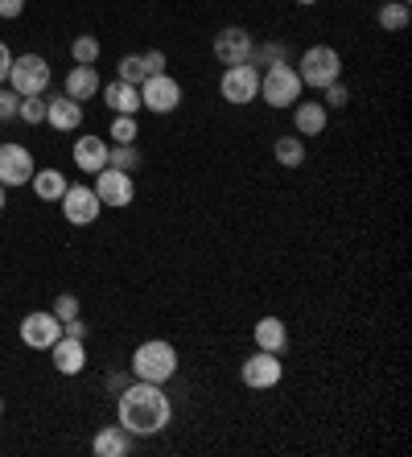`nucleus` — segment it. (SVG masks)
<instances>
[{
	"instance_id": "36",
	"label": "nucleus",
	"mask_w": 412,
	"mask_h": 457,
	"mask_svg": "<svg viewBox=\"0 0 412 457\" xmlns=\"http://www.w3.org/2000/svg\"><path fill=\"white\" fill-rule=\"evenodd\" d=\"M9 66H13V50L4 42H0V83L9 79Z\"/></svg>"
},
{
	"instance_id": "20",
	"label": "nucleus",
	"mask_w": 412,
	"mask_h": 457,
	"mask_svg": "<svg viewBox=\"0 0 412 457\" xmlns=\"http://www.w3.org/2000/svg\"><path fill=\"white\" fill-rule=\"evenodd\" d=\"M99 91V75L96 66H74L71 75H66V99H74V104H83V99H91Z\"/></svg>"
},
{
	"instance_id": "14",
	"label": "nucleus",
	"mask_w": 412,
	"mask_h": 457,
	"mask_svg": "<svg viewBox=\"0 0 412 457\" xmlns=\"http://www.w3.org/2000/svg\"><path fill=\"white\" fill-rule=\"evenodd\" d=\"M50 351H54V367H58L63 375H79V371H83V362H87L83 338H66V334H63Z\"/></svg>"
},
{
	"instance_id": "18",
	"label": "nucleus",
	"mask_w": 412,
	"mask_h": 457,
	"mask_svg": "<svg viewBox=\"0 0 412 457\" xmlns=\"http://www.w3.org/2000/svg\"><path fill=\"white\" fill-rule=\"evenodd\" d=\"M46 124H54L58 132H71V128L83 124V104H74V99H46Z\"/></svg>"
},
{
	"instance_id": "30",
	"label": "nucleus",
	"mask_w": 412,
	"mask_h": 457,
	"mask_svg": "<svg viewBox=\"0 0 412 457\" xmlns=\"http://www.w3.org/2000/svg\"><path fill=\"white\" fill-rule=\"evenodd\" d=\"M137 120L132 116H116V124H112V137H116V145H137Z\"/></svg>"
},
{
	"instance_id": "24",
	"label": "nucleus",
	"mask_w": 412,
	"mask_h": 457,
	"mask_svg": "<svg viewBox=\"0 0 412 457\" xmlns=\"http://www.w3.org/2000/svg\"><path fill=\"white\" fill-rule=\"evenodd\" d=\"M273 153H276V161H281V165H289V170H297V165L306 161V145H301V137H281Z\"/></svg>"
},
{
	"instance_id": "9",
	"label": "nucleus",
	"mask_w": 412,
	"mask_h": 457,
	"mask_svg": "<svg viewBox=\"0 0 412 457\" xmlns=\"http://www.w3.org/2000/svg\"><path fill=\"white\" fill-rule=\"evenodd\" d=\"M99 211H104V203L96 198V190H87V186H66V194H63V214H66V223L91 227V223L99 219Z\"/></svg>"
},
{
	"instance_id": "5",
	"label": "nucleus",
	"mask_w": 412,
	"mask_h": 457,
	"mask_svg": "<svg viewBox=\"0 0 412 457\" xmlns=\"http://www.w3.org/2000/svg\"><path fill=\"white\" fill-rule=\"evenodd\" d=\"M260 96H265V104H273V107H289L301 99V79H297V71L289 62L268 66L265 75H260Z\"/></svg>"
},
{
	"instance_id": "35",
	"label": "nucleus",
	"mask_w": 412,
	"mask_h": 457,
	"mask_svg": "<svg viewBox=\"0 0 412 457\" xmlns=\"http://www.w3.org/2000/svg\"><path fill=\"white\" fill-rule=\"evenodd\" d=\"M21 12H25V0H0V17H4V21L21 17Z\"/></svg>"
},
{
	"instance_id": "33",
	"label": "nucleus",
	"mask_w": 412,
	"mask_h": 457,
	"mask_svg": "<svg viewBox=\"0 0 412 457\" xmlns=\"http://www.w3.org/2000/svg\"><path fill=\"white\" fill-rule=\"evenodd\" d=\"M54 318H58V321L79 318V301H74V297H58V305H54Z\"/></svg>"
},
{
	"instance_id": "37",
	"label": "nucleus",
	"mask_w": 412,
	"mask_h": 457,
	"mask_svg": "<svg viewBox=\"0 0 412 457\" xmlns=\"http://www.w3.org/2000/svg\"><path fill=\"white\" fill-rule=\"evenodd\" d=\"M0 211H4V186H0Z\"/></svg>"
},
{
	"instance_id": "31",
	"label": "nucleus",
	"mask_w": 412,
	"mask_h": 457,
	"mask_svg": "<svg viewBox=\"0 0 412 457\" xmlns=\"http://www.w3.org/2000/svg\"><path fill=\"white\" fill-rule=\"evenodd\" d=\"M17 107H21V96H17V91H0V120H13L17 116Z\"/></svg>"
},
{
	"instance_id": "13",
	"label": "nucleus",
	"mask_w": 412,
	"mask_h": 457,
	"mask_svg": "<svg viewBox=\"0 0 412 457\" xmlns=\"http://www.w3.org/2000/svg\"><path fill=\"white\" fill-rule=\"evenodd\" d=\"M96 198L104 206H128L132 198H137V190H132V178H128L124 170H99Z\"/></svg>"
},
{
	"instance_id": "15",
	"label": "nucleus",
	"mask_w": 412,
	"mask_h": 457,
	"mask_svg": "<svg viewBox=\"0 0 412 457\" xmlns=\"http://www.w3.org/2000/svg\"><path fill=\"white\" fill-rule=\"evenodd\" d=\"M293 124H297V132L301 137H322L326 132V124H330V107L326 104H297L293 107Z\"/></svg>"
},
{
	"instance_id": "25",
	"label": "nucleus",
	"mask_w": 412,
	"mask_h": 457,
	"mask_svg": "<svg viewBox=\"0 0 412 457\" xmlns=\"http://www.w3.org/2000/svg\"><path fill=\"white\" fill-rule=\"evenodd\" d=\"M252 66H281L289 62L285 58V46L281 42H265V46H252V58H248Z\"/></svg>"
},
{
	"instance_id": "8",
	"label": "nucleus",
	"mask_w": 412,
	"mask_h": 457,
	"mask_svg": "<svg viewBox=\"0 0 412 457\" xmlns=\"http://www.w3.org/2000/svg\"><path fill=\"white\" fill-rule=\"evenodd\" d=\"M58 338H63V321L54 318V313H46V309H38V313H25L21 342L29 346V351H50Z\"/></svg>"
},
{
	"instance_id": "12",
	"label": "nucleus",
	"mask_w": 412,
	"mask_h": 457,
	"mask_svg": "<svg viewBox=\"0 0 412 457\" xmlns=\"http://www.w3.org/2000/svg\"><path fill=\"white\" fill-rule=\"evenodd\" d=\"M33 157L25 145H0V186H25L33 181Z\"/></svg>"
},
{
	"instance_id": "34",
	"label": "nucleus",
	"mask_w": 412,
	"mask_h": 457,
	"mask_svg": "<svg viewBox=\"0 0 412 457\" xmlns=\"http://www.w3.org/2000/svg\"><path fill=\"white\" fill-rule=\"evenodd\" d=\"M347 87H342V83H330L326 87V107H347Z\"/></svg>"
},
{
	"instance_id": "2",
	"label": "nucleus",
	"mask_w": 412,
	"mask_h": 457,
	"mask_svg": "<svg viewBox=\"0 0 412 457\" xmlns=\"http://www.w3.org/2000/svg\"><path fill=\"white\" fill-rule=\"evenodd\" d=\"M132 371H137V379L145 383H165L178 375V351H173L170 342H140L137 354H132Z\"/></svg>"
},
{
	"instance_id": "7",
	"label": "nucleus",
	"mask_w": 412,
	"mask_h": 457,
	"mask_svg": "<svg viewBox=\"0 0 412 457\" xmlns=\"http://www.w3.org/2000/svg\"><path fill=\"white\" fill-rule=\"evenodd\" d=\"M140 104L153 112V116H170L173 107L181 104V83L170 75H153L140 83Z\"/></svg>"
},
{
	"instance_id": "3",
	"label": "nucleus",
	"mask_w": 412,
	"mask_h": 457,
	"mask_svg": "<svg viewBox=\"0 0 412 457\" xmlns=\"http://www.w3.org/2000/svg\"><path fill=\"white\" fill-rule=\"evenodd\" d=\"M297 79H301V87H317V91H326L330 83H339L342 79L339 50H330V46H309V50L301 54V62H297Z\"/></svg>"
},
{
	"instance_id": "32",
	"label": "nucleus",
	"mask_w": 412,
	"mask_h": 457,
	"mask_svg": "<svg viewBox=\"0 0 412 457\" xmlns=\"http://www.w3.org/2000/svg\"><path fill=\"white\" fill-rule=\"evenodd\" d=\"M145 58V75L153 79V75H165V54L161 50H148V54H140Z\"/></svg>"
},
{
	"instance_id": "29",
	"label": "nucleus",
	"mask_w": 412,
	"mask_h": 457,
	"mask_svg": "<svg viewBox=\"0 0 412 457\" xmlns=\"http://www.w3.org/2000/svg\"><path fill=\"white\" fill-rule=\"evenodd\" d=\"M17 116H21L25 124H46V99L25 96V99H21V107H17Z\"/></svg>"
},
{
	"instance_id": "4",
	"label": "nucleus",
	"mask_w": 412,
	"mask_h": 457,
	"mask_svg": "<svg viewBox=\"0 0 412 457\" xmlns=\"http://www.w3.org/2000/svg\"><path fill=\"white\" fill-rule=\"evenodd\" d=\"M9 83L17 96H42L46 83H50V66H46L42 54H21V58H13L9 66Z\"/></svg>"
},
{
	"instance_id": "38",
	"label": "nucleus",
	"mask_w": 412,
	"mask_h": 457,
	"mask_svg": "<svg viewBox=\"0 0 412 457\" xmlns=\"http://www.w3.org/2000/svg\"><path fill=\"white\" fill-rule=\"evenodd\" d=\"M297 4H317V0H297Z\"/></svg>"
},
{
	"instance_id": "16",
	"label": "nucleus",
	"mask_w": 412,
	"mask_h": 457,
	"mask_svg": "<svg viewBox=\"0 0 412 457\" xmlns=\"http://www.w3.org/2000/svg\"><path fill=\"white\" fill-rule=\"evenodd\" d=\"M104 99H107V107H112V112H116V116H137L140 107V87H132V83H107L104 87Z\"/></svg>"
},
{
	"instance_id": "6",
	"label": "nucleus",
	"mask_w": 412,
	"mask_h": 457,
	"mask_svg": "<svg viewBox=\"0 0 412 457\" xmlns=\"http://www.w3.org/2000/svg\"><path fill=\"white\" fill-rule=\"evenodd\" d=\"M219 96L227 99V104H252L256 96H260V71H256L252 62H243V66H227L219 79Z\"/></svg>"
},
{
	"instance_id": "21",
	"label": "nucleus",
	"mask_w": 412,
	"mask_h": 457,
	"mask_svg": "<svg viewBox=\"0 0 412 457\" xmlns=\"http://www.w3.org/2000/svg\"><path fill=\"white\" fill-rule=\"evenodd\" d=\"M91 449H96L99 457H124L128 449H132V441H128V428L116 425V428H99L96 441H91Z\"/></svg>"
},
{
	"instance_id": "17",
	"label": "nucleus",
	"mask_w": 412,
	"mask_h": 457,
	"mask_svg": "<svg viewBox=\"0 0 412 457\" xmlns=\"http://www.w3.org/2000/svg\"><path fill=\"white\" fill-rule=\"evenodd\" d=\"M74 165L87 173L107 170V145L99 137H79L74 140Z\"/></svg>"
},
{
	"instance_id": "23",
	"label": "nucleus",
	"mask_w": 412,
	"mask_h": 457,
	"mask_svg": "<svg viewBox=\"0 0 412 457\" xmlns=\"http://www.w3.org/2000/svg\"><path fill=\"white\" fill-rule=\"evenodd\" d=\"M375 17H380V25H383L388 33L408 29V4H404V0H388V4H383Z\"/></svg>"
},
{
	"instance_id": "19",
	"label": "nucleus",
	"mask_w": 412,
	"mask_h": 457,
	"mask_svg": "<svg viewBox=\"0 0 412 457\" xmlns=\"http://www.w3.org/2000/svg\"><path fill=\"white\" fill-rule=\"evenodd\" d=\"M252 334H256V351L281 354L289 346V330H285V321H281V318H260Z\"/></svg>"
},
{
	"instance_id": "11",
	"label": "nucleus",
	"mask_w": 412,
	"mask_h": 457,
	"mask_svg": "<svg viewBox=\"0 0 412 457\" xmlns=\"http://www.w3.org/2000/svg\"><path fill=\"white\" fill-rule=\"evenodd\" d=\"M243 383L248 387H256V392H268V387H276L281 383V375H285V367H281V359H276L273 351H256L252 359L243 362Z\"/></svg>"
},
{
	"instance_id": "10",
	"label": "nucleus",
	"mask_w": 412,
	"mask_h": 457,
	"mask_svg": "<svg viewBox=\"0 0 412 457\" xmlns=\"http://www.w3.org/2000/svg\"><path fill=\"white\" fill-rule=\"evenodd\" d=\"M214 58L223 66H243L252 58V33L240 29V25H227V29L214 33Z\"/></svg>"
},
{
	"instance_id": "28",
	"label": "nucleus",
	"mask_w": 412,
	"mask_h": 457,
	"mask_svg": "<svg viewBox=\"0 0 412 457\" xmlns=\"http://www.w3.org/2000/svg\"><path fill=\"white\" fill-rule=\"evenodd\" d=\"M71 54H74V62H79V66H96V58H99V42L91 37V33H83V37H74Z\"/></svg>"
},
{
	"instance_id": "27",
	"label": "nucleus",
	"mask_w": 412,
	"mask_h": 457,
	"mask_svg": "<svg viewBox=\"0 0 412 457\" xmlns=\"http://www.w3.org/2000/svg\"><path fill=\"white\" fill-rule=\"evenodd\" d=\"M145 58L140 54H128V58H120V83H132V87H140L145 83Z\"/></svg>"
},
{
	"instance_id": "26",
	"label": "nucleus",
	"mask_w": 412,
	"mask_h": 457,
	"mask_svg": "<svg viewBox=\"0 0 412 457\" xmlns=\"http://www.w3.org/2000/svg\"><path fill=\"white\" fill-rule=\"evenodd\" d=\"M107 165L112 170H137L140 165V153H137V145H116V149H107Z\"/></svg>"
},
{
	"instance_id": "1",
	"label": "nucleus",
	"mask_w": 412,
	"mask_h": 457,
	"mask_svg": "<svg viewBox=\"0 0 412 457\" xmlns=\"http://www.w3.org/2000/svg\"><path fill=\"white\" fill-rule=\"evenodd\" d=\"M170 420H173V404L170 395L161 392V383L140 379L137 387L120 392V425L132 436H157L170 428Z\"/></svg>"
},
{
	"instance_id": "39",
	"label": "nucleus",
	"mask_w": 412,
	"mask_h": 457,
	"mask_svg": "<svg viewBox=\"0 0 412 457\" xmlns=\"http://www.w3.org/2000/svg\"><path fill=\"white\" fill-rule=\"evenodd\" d=\"M0 416H4V400H0Z\"/></svg>"
},
{
	"instance_id": "22",
	"label": "nucleus",
	"mask_w": 412,
	"mask_h": 457,
	"mask_svg": "<svg viewBox=\"0 0 412 457\" xmlns=\"http://www.w3.org/2000/svg\"><path fill=\"white\" fill-rule=\"evenodd\" d=\"M33 194H38L42 203H63L66 178L58 170H38V173H33Z\"/></svg>"
}]
</instances>
